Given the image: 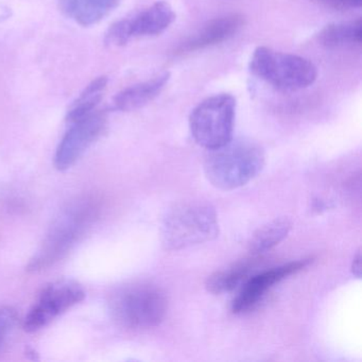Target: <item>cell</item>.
Wrapping results in <instances>:
<instances>
[{"label":"cell","instance_id":"6da1fadb","mask_svg":"<svg viewBox=\"0 0 362 362\" xmlns=\"http://www.w3.org/2000/svg\"><path fill=\"white\" fill-rule=\"evenodd\" d=\"M266 164L264 149L250 139H234L217 149L207 150L205 177L218 189L234 190L255 179Z\"/></svg>","mask_w":362,"mask_h":362},{"label":"cell","instance_id":"7a4b0ae2","mask_svg":"<svg viewBox=\"0 0 362 362\" xmlns=\"http://www.w3.org/2000/svg\"><path fill=\"white\" fill-rule=\"evenodd\" d=\"M219 235L215 207L203 201L175 205L163 219L160 239L167 251H180L207 241Z\"/></svg>","mask_w":362,"mask_h":362},{"label":"cell","instance_id":"3957f363","mask_svg":"<svg viewBox=\"0 0 362 362\" xmlns=\"http://www.w3.org/2000/svg\"><path fill=\"white\" fill-rule=\"evenodd\" d=\"M109 305L112 315L120 325L130 329H149L162 323L168 304L160 288L136 283L116 290Z\"/></svg>","mask_w":362,"mask_h":362},{"label":"cell","instance_id":"277c9868","mask_svg":"<svg viewBox=\"0 0 362 362\" xmlns=\"http://www.w3.org/2000/svg\"><path fill=\"white\" fill-rule=\"evenodd\" d=\"M250 71L279 92H296L315 83L317 69L311 61L260 46L252 54Z\"/></svg>","mask_w":362,"mask_h":362},{"label":"cell","instance_id":"5b68a950","mask_svg":"<svg viewBox=\"0 0 362 362\" xmlns=\"http://www.w3.org/2000/svg\"><path fill=\"white\" fill-rule=\"evenodd\" d=\"M236 99L218 94L203 100L192 111L189 128L194 141L206 150L217 149L233 139Z\"/></svg>","mask_w":362,"mask_h":362},{"label":"cell","instance_id":"8992f818","mask_svg":"<svg viewBox=\"0 0 362 362\" xmlns=\"http://www.w3.org/2000/svg\"><path fill=\"white\" fill-rule=\"evenodd\" d=\"M95 211L90 202L79 203L66 209L50 228L41 249L31 258L28 271L44 270L69 253L93 221Z\"/></svg>","mask_w":362,"mask_h":362},{"label":"cell","instance_id":"52a82bcc","mask_svg":"<svg viewBox=\"0 0 362 362\" xmlns=\"http://www.w3.org/2000/svg\"><path fill=\"white\" fill-rule=\"evenodd\" d=\"M175 10L170 4L160 0L129 18L112 25L105 35V44L113 47L127 45L141 37L162 35L175 21Z\"/></svg>","mask_w":362,"mask_h":362},{"label":"cell","instance_id":"ba28073f","mask_svg":"<svg viewBox=\"0 0 362 362\" xmlns=\"http://www.w3.org/2000/svg\"><path fill=\"white\" fill-rule=\"evenodd\" d=\"M84 298L86 291L76 281L63 279L49 284L42 290L25 317V330L35 332L43 329Z\"/></svg>","mask_w":362,"mask_h":362},{"label":"cell","instance_id":"9c48e42d","mask_svg":"<svg viewBox=\"0 0 362 362\" xmlns=\"http://www.w3.org/2000/svg\"><path fill=\"white\" fill-rule=\"evenodd\" d=\"M69 124L54 156V166L60 171L71 168L103 135L107 126V115L96 110Z\"/></svg>","mask_w":362,"mask_h":362},{"label":"cell","instance_id":"30bf717a","mask_svg":"<svg viewBox=\"0 0 362 362\" xmlns=\"http://www.w3.org/2000/svg\"><path fill=\"white\" fill-rule=\"evenodd\" d=\"M311 262L313 259L310 258L296 260V262H288L270 270L258 273L254 276L247 277L238 296L233 300V313L239 315V313H245L251 310L274 287V285L304 270Z\"/></svg>","mask_w":362,"mask_h":362},{"label":"cell","instance_id":"8fae6325","mask_svg":"<svg viewBox=\"0 0 362 362\" xmlns=\"http://www.w3.org/2000/svg\"><path fill=\"white\" fill-rule=\"evenodd\" d=\"M245 26L241 14L232 13L214 18L203 25L192 37L180 44L177 54H192L219 45L234 37Z\"/></svg>","mask_w":362,"mask_h":362},{"label":"cell","instance_id":"7c38bea8","mask_svg":"<svg viewBox=\"0 0 362 362\" xmlns=\"http://www.w3.org/2000/svg\"><path fill=\"white\" fill-rule=\"evenodd\" d=\"M170 78V74L166 71L153 79L129 86L114 97V109L122 112L141 109L160 96Z\"/></svg>","mask_w":362,"mask_h":362},{"label":"cell","instance_id":"4fadbf2b","mask_svg":"<svg viewBox=\"0 0 362 362\" xmlns=\"http://www.w3.org/2000/svg\"><path fill=\"white\" fill-rule=\"evenodd\" d=\"M122 0H59L61 11L74 22L88 27L111 14Z\"/></svg>","mask_w":362,"mask_h":362},{"label":"cell","instance_id":"5bb4252c","mask_svg":"<svg viewBox=\"0 0 362 362\" xmlns=\"http://www.w3.org/2000/svg\"><path fill=\"white\" fill-rule=\"evenodd\" d=\"M317 40L328 49L360 45L362 40V21L334 23L322 28Z\"/></svg>","mask_w":362,"mask_h":362},{"label":"cell","instance_id":"9a60e30c","mask_svg":"<svg viewBox=\"0 0 362 362\" xmlns=\"http://www.w3.org/2000/svg\"><path fill=\"white\" fill-rule=\"evenodd\" d=\"M292 223L287 218H276L258 228L249 241V251L253 255L266 253L281 243L289 234Z\"/></svg>","mask_w":362,"mask_h":362},{"label":"cell","instance_id":"2e32d148","mask_svg":"<svg viewBox=\"0 0 362 362\" xmlns=\"http://www.w3.org/2000/svg\"><path fill=\"white\" fill-rule=\"evenodd\" d=\"M252 264L247 262H241L230 268L217 271L206 279L205 287L207 291L214 294H223L232 291L243 281H247Z\"/></svg>","mask_w":362,"mask_h":362},{"label":"cell","instance_id":"e0dca14e","mask_svg":"<svg viewBox=\"0 0 362 362\" xmlns=\"http://www.w3.org/2000/svg\"><path fill=\"white\" fill-rule=\"evenodd\" d=\"M107 86V77H99L90 82L69 107L66 114V122L71 124L96 111Z\"/></svg>","mask_w":362,"mask_h":362},{"label":"cell","instance_id":"ac0fdd59","mask_svg":"<svg viewBox=\"0 0 362 362\" xmlns=\"http://www.w3.org/2000/svg\"><path fill=\"white\" fill-rule=\"evenodd\" d=\"M18 322V313L13 308L0 306V353L9 344Z\"/></svg>","mask_w":362,"mask_h":362},{"label":"cell","instance_id":"d6986e66","mask_svg":"<svg viewBox=\"0 0 362 362\" xmlns=\"http://www.w3.org/2000/svg\"><path fill=\"white\" fill-rule=\"evenodd\" d=\"M310 1L337 11L360 9L362 6V0H310Z\"/></svg>","mask_w":362,"mask_h":362},{"label":"cell","instance_id":"ffe728a7","mask_svg":"<svg viewBox=\"0 0 362 362\" xmlns=\"http://www.w3.org/2000/svg\"><path fill=\"white\" fill-rule=\"evenodd\" d=\"M351 270H353V274L359 279L360 275H361V255H360V252H358L357 255L354 257Z\"/></svg>","mask_w":362,"mask_h":362}]
</instances>
